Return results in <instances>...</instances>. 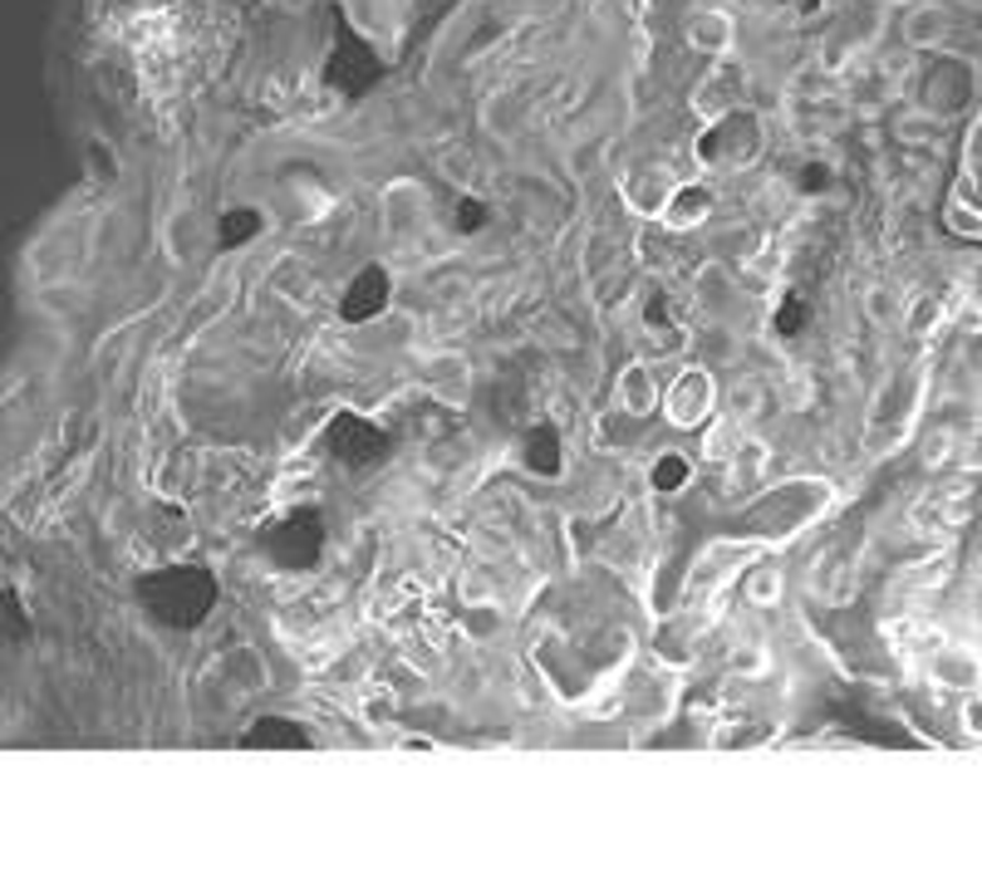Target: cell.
<instances>
[{"mask_svg": "<svg viewBox=\"0 0 982 873\" xmlns=\"http://www.w3.org/2000/svg\"><path fill=\"white\" fill-rule=\"evenodd\" d=\"M713 378L707 374H683L679 388L663 398V412H669L673 428H703L707 418H713Z\"/></svg>", "mask_w": 982, "mask_h": 873, "instance_id": "obj_1", "label": "cell"}, {"mask_svg": "<svg viewBox=\"0 0 982 873\" xmlns=\"http://www.w3.org/2000/svg\"><path fill=\"white\" fill-rule=\"evenodd\" d=\"M619 402H625V412H634V418L653 412L659 392H653V378H649V368H643V364L625 368V378H619Z\"/></svg>", "mask_w": 982, "mask_h": 873, "instance_id": "obj_2", "label": "cell"}, {"mask_svg": "<svg viewBox=\"0 0 982 873\" xmlns=\"http://www.w3.org/2000/svg\"><path fill=\"white\" fill-rule=\"evenodd\" d=\"M741 446V428L737 422H717L713 432H707V442H703V452L713 456V462H727V456H733Z\"/></svg>", "mask_w": 982, "mask_h": 873, "instance_id": "obj_9", "label": "cell"}, {"mask_svg": "<svg viewBox=\"0 0 982 873\" xmlns=\"http://www.w3.org/2000/svg\"><path fill=\"white\" fill-rule=\"evenodd\" d=\"M741 594H747V604L771 608L781 599V570L777 564H757V570H747L741 574Z\"/></svg>", "mask_w": 982, "mask_h": 873, "instance_id": "obj_5", "label": "cell"}, {"mask_svg": "<svg viewBox=\"0 0 982 873\" xmlns=\"http://www.w3.org/2000/svg\"><path fill=\"white\" fill-rule=\"evenodd\" d=\"M707 212H713V192L683 187V192H673V202H669V226L673 231H687V226H697Z\"/></svg>", "mask_w": 982, "mask_h": 873, "instance_id": "obj_3", "label": "cell"}, {"mask_svg": "<svg viewBox=\"0 0 982 873\" xmlns=\"http://www.w3.org/2000/svg\"><path fill=\"white\" fill-rule=\"evenodd\" d=\"M687 40H693V50H727V40H733V20L727 15H697L693 25H687Z\"/></svg>", "mask_w": 982, "mask_h": 873, "instance_id": "obj_6", "label": "cell"}, {"mask_svg": "<svg viewBox=\"0 0 982 873\" xmlns=\"http://www.w3.org/2000/svg\"><path fill=\"white\" fill-rule=\"evenodd\" d=\"M938 678H943L948 687H973L982 678V662L973 658V653H943V668H938Z\"/></svg>", "mask_w": 982, "mask_h": 873, "instance_id": "obj_8", "label": "cell"}, {"mask_svg": "<svg viewBox=\"0 0 982 873\" xmlns=\"http://www.w3.org/2000/svg\"><path fill=\"white\" fill-rule=\"evenodd\" d=\"M904 30H909L914 45H933L938 35H948V10H943V6H919Z\"/></svg>", "mask_w": 982, "mask_h": 873, "instance_id": "obj_7", "label": "cell"}, {"mask_svg": "<svg viewBox=\"0 0 982 873\" xmlns=\"http://www.w3.org/2000/svg\"><path fill=\"white\" fill-rule=\"evenodd\" d=\"M384 216H388L393 231H408L413 222H423V216H428V202H423L418 187H393L388 202H384Z\"/></svg>", "mask_w": 982, "mask_h": 873, "instance_id": "obj_4", "label": "cell"}, {"mask_svg": "<svg viewBox=\"0 0 982 873\" xmlns=\"http://www.w3.org/2000/svg\"><path fill=\"white\" fill-rule=\"evenodd\" d=\"M869 304H875V314H879V320H894V310H889L894 300H889V294H884V290H875V294H869Z\"/></svg>", "mask_w": 982, "mask_h": 873, "instance_id": "obj_11", "label": "cell"}, {"mask_svg": "<svg viewBox=\"0 0 982 873\" xmlns=\"http://www.w3.org/2000/svg\"><path fill=\"white\" fill-rule=\"evenodd\" d=\"M948 226H958L963 236H982V216H978V212H968L963 202L948 206Z\"/></svg>", "mask_w": 982, "mask_h": 873, "instance_id": "obj_10", "label": "cell"}]
</instances>
